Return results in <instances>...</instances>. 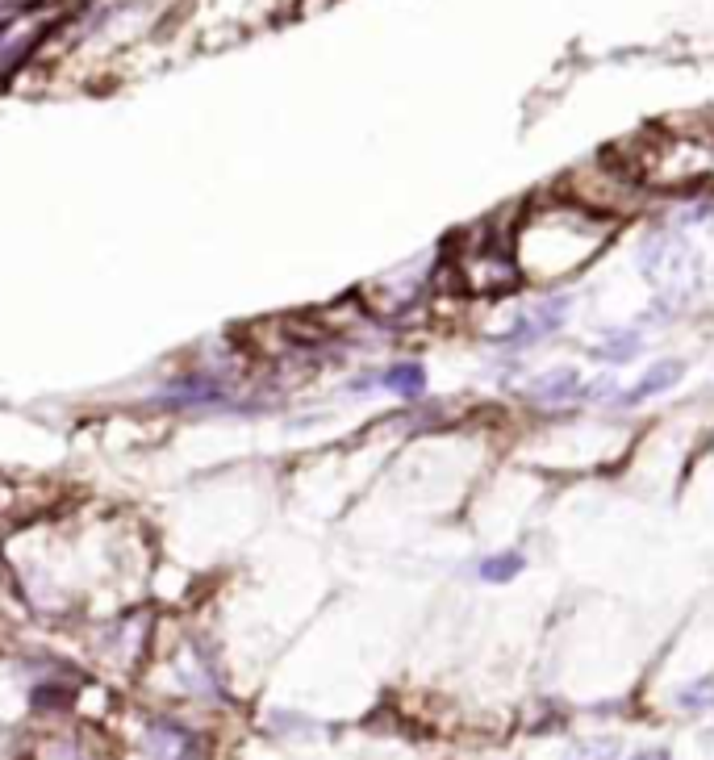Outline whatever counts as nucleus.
<instances>
[{"label": "nucleus", "mask_w": 714, "mask_h": 760, "mask_svg": "<svg viewBox=\"0 0 714 760\" xmlns=\"http://www.w3.org/2000/svg\"><path fill=\"white\" fill-rule=\"evenodd\" d=\"M422 380H426V372H422L418 364H401V368H393V372L385 376V385L397 389L401 397H418V393H422Z\"/></svg>", "instance_id": "obj_1"}, {"label": "nucleus", "mask_w": 714, "mask_h": 760, "mask_svg": "<svg viewBox=\"0 0 714 760\" xmlns=\"http://www.w3.org/2000/svg\"><path fill=\"white\" fill-rule=\"evenodd\" d=\"M522 568V560L518 556H502V560H489V564H481V577L485 581H506V577H514Z\"/></svg>", "instance_id": "obj_2"}]
</instances>
